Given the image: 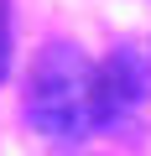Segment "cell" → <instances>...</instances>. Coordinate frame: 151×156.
I'll use <instances>...</instances> for the list:
<instances>
[{"instance_id":"6da1fadb","label":"cell","mask_w":151,"mask_h":156,"mask_svg":"<svg viewBox=\"0 0 151 156\" xmlns=\"http://www.w3.org/2000/svg\"><path fill=\"white\" fill-rule=\"evenodd\" d=\"M26 125L42 140L73 146L99 130V62H89L78 47L47 42L26 73Z\"/></svg>"},{"instance_id":"7a4b0ae2","label":"cell","mask_w":151,"mask_h":156,"mask_svg":"<svg viewBox=\"0 0 151 156\" xmlns=\"http://www.w3.org/2000/svg\"><path fill=\"white\" fill-rule=\"evenodd\" d=\"M146 83H151V73H146V62L130 47H120L115 57H104L99 62V130L125 125L146 104Z\"/></svg>"},{"instance_id":"3957f363","label":"cell","mask_w":151,"mask_h":156,"mask_svg":"<svg viewBox=\"0 0 151 156\" xmlns=\"http://www.w3.org/2000/svg\"><path fill=\"white\" fill-rule=\"evenodd\" d=\"M11 73V16H5V0H0V78Z\"/></svg>"}]
</instances>
